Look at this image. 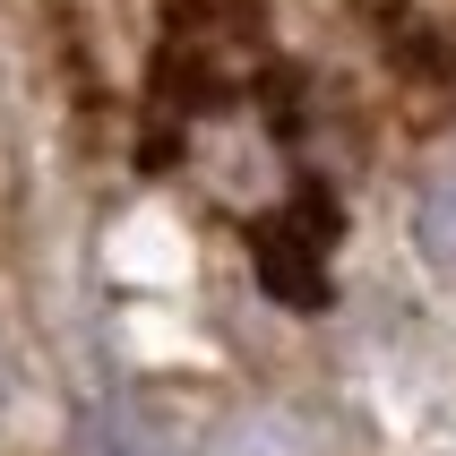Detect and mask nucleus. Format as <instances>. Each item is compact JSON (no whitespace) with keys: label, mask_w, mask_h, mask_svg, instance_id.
Here are the masks:
<instances>
[{"label":"nucleus","mask_w":456,"mask_h":456,"mask_svg":"<svg viewBox=\"0 0 456 456\" xmlns=\"http://www.w3.org/2000/svg\"><path fill=\"white\" fill-rule=\"evenodd\" d=\"M241 448L250 456H293V448H276V431H241Z\"/></svg>","instance_id":"obj_2"},{"label":"nucleus","mask_w":456,"mask_h":456,"mask_svg":"<svg viewBox=\"0 0 456 456\" xmlns=\"http://www.w3.org/2000/svg\"><path fill=\"white\" fill-rule=\"evenodd\" d=\"M319 190H302V207L293 216H276V224H258V284L276 293V302L293 310H319L328 302V267H319V232H328V207H310Z\"/></svg>","instance_id":"obj_1"}]
</instances>
